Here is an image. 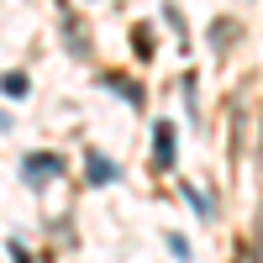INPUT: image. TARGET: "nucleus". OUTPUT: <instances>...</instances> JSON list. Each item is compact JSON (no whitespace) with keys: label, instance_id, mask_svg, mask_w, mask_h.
Listing matches in <instances>:
<instances>
[{"label":"nucleus","instance_id":"obj_1","mask_svg":"<svg viewBox=\"0 0 263 263\" xmlns=\"http://www.w3.org/2000/svg\"><path fill=\"white\" fill-rule=\"evenodd\" d=\"M84 174H90V184H111L116 179V163L105 158L100 147H84Z\"/></svg>","mask_w":263,"mask_h":263},{"label":"nucleus","instance_id":"obj_2","mask_svg":"<svg viewBox=\"0 0 263 263\" xmlns=\"http://www.w3.org/2000/svg\"><path fill=\"white\" fill-rule=\"evenodd\" d=\"M153 163H158V168L174 163V121H158V126H153Z\"/></svg>","mask_w":263,"mask_h":263},{"label":"nucleus","instance_id":"obj_3","mask_svg":"<svg viewBox=\"0 0 263 263\" xmlns=\"http://www.w3.org/2000/svg\"><path fill=\"white\" fill-rule=\"evenodd\" d=\"M21 174H27V179H53V174H63V158L58 153H37V158L21 163Z\"/></svg>","mask_w":263,"mask_h":263},{"label":"nucleus","instance_id":"obj_4","mask_svg":"<svg viewBox=\"0 0 263 263\" xmlns=\"http://www.w3.org/2000/svg\"><path fill=\"white\" fill-rule=\"evenodd\" d=\"M0 90H6L11 100H21V95H27V74H6V79H0Z\"/></svg>","mask_w":263,"mask_h":263},{"label":"nucleus","instance_id":"obj_5","mask_svg":"<svg viewBox=\"0 0 263 263\" xmlns=\"http://www.w3.org/2000/svg\"><path fill=\"white\" fill-rule=\"evenodd\" d=\"M190 205H195V211H200V216H216V200H211V195H205V190H190Z\"/></svg>","mask_w":263,"mask_h":263},{"label":"nucleus","instance_id":"obj_6","mask_svg":"<svg viewBox=\"0 0 263 263\" xmlns=\"http://www.w3.org/2000/svg\"><path fill=\"white\" fill-rule=\"evenodd\" d=\"M168 253H174V258H190V242H184V237H179V232H174V237H168Z\"/></svg>","mask_w":263,"mask_h":263}]
</instances>
